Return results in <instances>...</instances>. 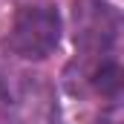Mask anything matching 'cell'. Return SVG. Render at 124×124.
I'll return each instance as SVG.
<instances>
[{"instance_id":"3957f363","label":"cell","mask_w":124,"mask_h":124,"mask_svg":"<svg viewBox=\"0 0 124 124\" xmlns=\"http://www.w3.org/2000/svg\"><path fill=\"white\" fill-rule=\"evenodd\" d=\"M75 46L81 58H104L116 55L121 38V15L107 0H78L75 12Z\"/></svg>"},{"instance_id":"7a4b0ae2","label":"cell","mask_w":124,"mask_h":124,"mask_svg":"<svg viewBox=\"0 0 124 124\" xmlns=\"http://www.w3.org/2000/svg\"><path fill=\"white\" fill-rule=\"evenodd\" d=\"M61 40V15L49 3L23 6L15 15L9 32V46L23 61H43L55 52Z\"/></svg>"},{"instance_id":"277c9868","label":"cell","mask_w":124,"mask_h":124,"mask_svg":"<svg viewBox=\"0 0 124 124\" xmlns=\"http://www.w3.org/2000/svg\"><path fill=\"white\" fill-rule=\"evenodd\" d=\"M93 124H121V107L118 104H110L107 110H101V116Z\"/></svg>"},{"instance_id":"6da1fadb","label":"cell","mask_w":124,"mask_h":124,"mask_svg":"<svg viewBox=\"0 0 124 124\" xmlns=\"http://www.w3.org/2000/svg\"><path fill=\"white\" fill-rule=\"evenodd\" d=\"M0 113L12 124H58V101L40 75L0 78Z\"/></svg>"}]
</instances>
